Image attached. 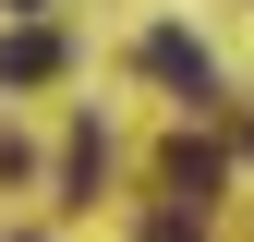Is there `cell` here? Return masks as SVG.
Wrapping results in <instances>:
<instances>
[{
  "label": "cell",
  "mask_w": 254,
  "mask_h": 242,
  "mask_svg": "<svg viewBox=\"0 0 254 242\" xmlns=\"http://www.w3.org/2000/svg\"><path fill=\"white\" fill-rule=\"evenodd\" d=\"M145 73H157V85H182V97H194V109L218 97V60H206L194 37H182V24H157V37H145Z\"/></svg>",
  "instance_id": "6da1fadb"
},
{
  "label": "cell",
  "mask_w": 254,
  "mask_h": 242,
  "mask_svg": "<svg viewBox=\"0 0 254 242\" xmlns=\"http://www.w3.org/2000/svg\"><path fill=\"white\" fill-rule=\"evenodd\" d=\"M61 60H73V49H61L49 24H12V37H0V85H49Z\"/></svg>",
  "instance_id": "7a4b0ae2"
},
{
  "label": "cell",
  "mask_w": 254,
  "mask_h": 242,
  "mask_svg": "<svg viewBox=\"0 0 254 242\" xmlns=\"http://www.w3.org/2000/svg\"><path fill=\"white\" fill-rule=\"evenodd\" d=\"M12 12H37V0H12Z\"/></svg>",
  "instance_id": "3957f363"
},
{
  "label": "cell",
  "mask_w": 254,
  "mask_h": 242,
  "mask_svg": "<svg viewBox=\"0 0 254 242\" xmlns=\"http://www.w3.org/2000/svg\"><path fill=\"white\" fill-rule=\"evenodd\" d=\"M157 242H182V230H157Z\"/></svg>",
  "instance_id": "277c9868"
}]
</instances>
